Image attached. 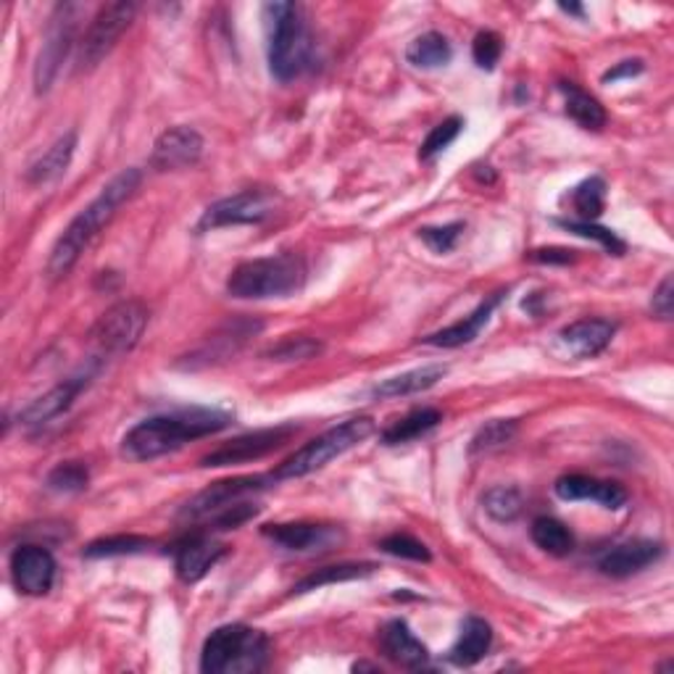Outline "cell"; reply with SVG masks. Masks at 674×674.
Instances as JSON below:
<instances>
[{
  "instance_id": "6da1fadb",
  "label": "cell",
  "mask_w": 674,
  "mask_h": 674,
  "mask_svg": "<svg viewBox=\"0 0 674 674\" xmlns=\"http://www.w3.org/2000/svg\"><path fill=\"white\" fill-rule=\"evenodd\" d=\"M232 414L219 409H179L169 414L143 419L121 440V453L133 461H154L166 453L193 443L198 438H208L227 430Z\"/></svg>"
},
{
  "instance_id": "7a4b0ae2",
  "label": "cell",
  "mask_w": 674,
  "mask_h": 674,
  "mask_svg": "<svg viewBox=\"0 0 674 674\" xmlns=\"http://www.w3.org/2000/svg\"><path fill=\"white\" fill-rule=\"evenodd\" d=\"M140 183H143L140 169H125L116 174L111 183L98 193L96 201L87 203L82 212L69 222V227L64 229V235L58 237L53 251H50V258H48L50 277L61 280L75 270V264L85 253L87 245L96 241L100 229L114 219L116 212H119V206H125V203L133 198Z\"/></svg>"
},
{
  "instance_id": "3957f363",
  "label": "cell",
  "mask_w": 674,
  "mask_h": 674,
  "mask_svg": "<svg viewBox=\"0 0 674 674\" xmlns=\"http://www.w3.org/2000/svg\"><path fill=\"white\" fill-rule=\"evenodd\" d=\"M309 266L299 253L251 258L237 264L227 280V293L241 301L290 299L306 285Z\"/></svg>"
},
{
  "instance_id": "277c9868",
  "label": "cell",
  "mask_w": 674,
  "mask_h": 674,
  "mask_svg": "<svg viewBox=\"0 0 674 674\" xmlns=\"http://www.w3.org/2000/svg\"><path fill=\"white\" fill-rule=\"evenodd\" d=\"M266 35H270V69L274 79L290 82L301 77L311 61V32L303 13L295 3H266L264 6Z\"/></svg>"
},
{
  "instance_id": "5b68a950",
  "label": "cell",
  "mask_w": 674,
  "mask_h": 674,
  "mask_svg": "<svg viewBox=\"0 0 674 674\" xmlns=\"http://www.w3.org/2000/svg\"><path fill=\"white\" fill-rule=\"evenodd\" d=\"M270 637L248 625L216 627L201 651V672L253 674L270 662Z\"/></svg>"
},
{
  "instance_id": "8992f818",
  "label": "cell",
  "mask_w": 674,
  "mask_h": 674,
  "mask_svg": "<svg viewBox=\"0 0 674 674\" xmlns=\"http://www.w3.org/2000/svg\"><path fill=\"white\" fill-rule=\"evenodd\" d=\"M372 434H374L372 417L348 419V422L332 427V430L322 432L319 438L309 440V443L299 448L293 456H287V459L274 469L272 477L277 482H282V480H299V477L319 472V469L328 467L330 461L340 459V456L351 451V448L364 443V440L372 438Z\"/></svg>"
},
{
  "instance_id": "52a82bcc",
  "label": "cell",
  "mask_w": 674,
  "mask_h": 674,
  "mask_svg": "<svg viewBox=\"0 0 674 674\" xmlns=\"http://www.w3.org/2000/svg\"><path fill=\"white\" fill-rule=\"evenodd\" d=\"M145 328H148V309L140 301H121L98 319L90 330V340L100 356H121L140 343Z\"/></svg>"
},
{
  "instance_id": "ba28073f",
  "label": "cell",
  "mask_w": 674,
  "mask_h": 674,
  "mask_svg": "<svg viewBox=\"0 0 674 674\" xmlns=\"http://www.w3.org/2000/svg\"><path fill=\"white\" fill-rule=\"evenodd\" d=\"M77 17H79V6L75 3L56 6L53 17H50L46 42H42L32 71L35 92H38V96L50 90V85H53V79L58 77V69H61V64L67 61V56L71 53V46H75V35H77Z\"/></svg>"
},
{
  "instance_id": "9c48e42d",
  "label": "cell",
  "mask_w": 674,
  "mask_h": 674,
  "mask_svg": "<svg viewBox=\"0 0 674 674\" xmlns=\"http://www.w3.org/2000/svg\"><path fill=\"white\" fill-rule=\"evenodd\" d=\"M270 482H277L272 475H245V477H229V480L214 482L212 488L201 490L198 496H193L183 509H179V519L185 521H203L212 519L216 514L248 501L251 496H256L264 488H270Z\"/></svg>"
},
{
  "instance_id": "30bf717a",
  "label": "cell",
  "mask_w": 674,
  "mask_h": 674,
  "mask_svg": "<svg viewBox=\"0 0 674 674\" xmlns=\"http://www.w3.org/2000/svg\"><path fill=\"white\" fill-rule=\"evenodd\" d=\"M277 193L272 191H243L229 198H222L206 208L198 222V232H212L219 227H237V224H261L270 219L277 208Z\"/></svg>"
},
{
  "instance_id": "8fae6325",
  "label": "cell",
  "mask_w": 674,
  "mask_h": 674,
  "mask_svg": "<svg viewBox=\"0 0 674 674\" xmlns=\"http://www.w3.org/2000/svg\"><path fill=\"white\" fill-rule=\"evenodd\" d=\"M137 13V3H108L96 13L90 29L79 42V69H96L111 53L116 40L127 32Z\"/></svg>"
},
{
  "instance_id": "7c38bea8",
  "label": "cell",
  "mask_w": 674,
  "mask_h": 674,
  "mask_svg": "<svg viewBox=\"0 0 674 674\" xmlns=\"http://www.w3.org/2000/svg\"><path fill=\"white\" fill-rule=\"evenodd\" d=\"M295 432H299V427L295 424H280V427H266V430L245 432L241 438H232L229 443L214 448L212 453L203 456L201 467L216 469V467H232V463L258 461L285 446Z\"/></svg>"
},
{
  "instance_id": "4fadbf2b",
  "label": "cell",
  "mask_w": 674,
  "mask_h": 674,
  "mask_svg": "<svg viewBox=\"0 0 674 674\" xmlns=\"http://www.w3.org/2000/svg\"><path fill=\"white\" fill-rule=\"evenodd\" d=\"M56 559L42 546H19L11 554V579L21 596L40 598L56 583Z\"/></svg>"
},
{
  "instance_id": "5bb4252c",
  "label": "cell",
  "mask_w": 674,
  "mask_h": 674,
  "mask_svg": "<svg viewBox=\"0 0 674 674\" xmlns=\"http://www.w3.org/2000/svg\"><path fill=\"white\" fill-rule=\"evenodd\" d=\"M203 148H206V143H203L198 129L185 125L169 127L154 145L150 166H154L156 172L187 169V166H195L201 162Z\"/></svg>"
},
{
  "instance_id": "9a60e30c",
  "label": "cell",
  "mask_w": 674,
  "mask_h": 674,
  "mask_svg": "<svg viewBox=\"0 0 674 674\" xmlns=\"http://www.w3.org/2000/svg\"><path fill=\"white\" fill-rule=\"evenodd\" d=\"M224 554H227V546H222L212 535H193L174 548V569L183 583H201L224 559Z\"/></svg>"
},
{
  "instance_id": "2e32d148",
  "label": "cell",
  "mask_w": 674,
  "mask_h": 674,
  "mask_svg": "<svg viewBox=\"0 0 674 674\" xmlns=\"http://www.w3.org/2000/svg\"><path fill=\"white\" fill-rule=\"evenodd\" d=\"M90 380H92V369H85V372H79L75 377H69V380L58 382L56 388H50L46 395L35 398V401L29 403L25 411H21V414H19L21 424L40 427V424L53 422L56 417H61L64 411L71 409V403H75L77 395L82 393L87 385H90Z\"/></svg>"
},
{
  "instance_id": "e0dca14e",
  "label": "cell",
  "mask_w": 674,
  "mask_h": 674,
  "mask_svg": "<svg viewBox=\"0 0 674 674\" xmlns=\"http://www.w3.org/2000/svg\"><path fill=\"white\" fill-rule=\"evenodd\" d=\"M662 556H664L662 543L637 538V540L619 543V546H614L608 554L600 556L598 569L604 572L606 577L625 579L637 575V572L648 569L651 564H656Z\"/></svg>"
},
{
  "instance_id": "ac0fdd59",
  "label": "cell",
  "mask_w": 674,
  "mask_h": 674,
  "mask_svg": "<svg viewBox=\"0 0 674 674\" xmlns=\"http://www.w3.org/2000/svg\"><path fill=\"white\" fill-rule=\"evenodd\" d=\"M554 492L561 501H596L604 509L617 511L627 504V490L612 480H598L588 475H564L556 480Z\"/></svg>"
},
{
  "instance_id": "d6986e66",
  "label": "cell",
  "mask_w": 674,
  "mask_h": 674,
  "mask_svg": "<svg viewBox=\"0 0 674 674\" xmlns=\"http://www.w3.org/2000/svg\"><path fill=\"white\" fill-rule=\"evenodd\" d=\"M380 648L385 651L390 662L411 672H422L430 666L432 656L430 651L419 637L411 633V627L403 619H390L385 627L380 629Z\"/></svg>"
},
{
  "instance_id": "ffe728a7",
  "label": "cell",
  "mask_w": 674,
  "mask_h": 674,
  "mask_svg": "<svg viewBox=\"0 0 674 674\" xmlns=\"http://www.w3.org/2000/svg\"><path fill=\"white\" fill-rule=\"evenodd\" d=\"M614 332L617 324L608 322V319H577L569 328L559 332L561 343L567 345L569 353H575L577 359H593L598 353H604L612 345Z\"/></svg>"
},
{
  "instance_id": "44dd1931",
  "label": "cell",
  "mask_w": 674,
  "mask_h": 674,
  "mask_svg": "<svg viewBox=\"0 0 674 674\" xmlns=\"http://www.w3.org/2000/svg\"><path fill=\"white\" fill-rule=\"evenodd\" d=\"M506 299V293L501 290V293H492L485 299L480 306H477L472 314L463 316L461 322H453L448 324V328L432 332V335H427L422 343L424 345H434V348H461L467 343H472V340L480 335L485 324L490 322L492 311H496L498 306H501V301Z\"/></svg>"
},
{
  "instance_id": "7402d4cb",
  "label": "cell",
  "mask_w": 674,
  "mask_h": 674,
  "mask_svg": "<svg viewBox=\"0 0 674 674\" xmlns=\"http://www.w3.org/2000/svg\"><path fill=\"white\" fill-rule=\"evenodd\" d=\"M261 324L258 322H248V319H237V322L224 324V328L216 332L214 338H208L206 343H203L198 351H193L191 356H187V367H208L216 364V361H224L229 356V353H237L245 345V340H248L253 332H258Z\"/></svg>"
},
{
  "instance_id": "603a6c76",
  "label": "cell",
  "mask_w": 674,
  "mask_h": 674,
  "mask_svg": "<svg viewBox=\"0 0 674 674\" xmlns=\"http://www.w3.org/2000/svg\"><path fill=\"white\" fill-rule=\"evenodd\" d=\"M264 535L277 543L285 550H295V554H306V550L328 548L338 533L332 527L311 525V521H290V525H270L264 527Z\"/></svg>"
},
{
  "instance_id": "cb8c5ba5",
  "label": "cell",
  "mask_w": 674,
  "mask_h": 674,
  "mask_svg": "<svg viewBox=\"0 0 674 674\" xmlns=\"http://www.w3.org/2000/svg\"><path fill=\"white\" fill-rule=\"evenodd\" d=\"M448 374V369L443 364H427L419 369H411V372L395 374L390 377V380L377 382L372 388V393L377 398H406V395H417L424 393V390H430L438 385L440 380Z\"/></svg>"
},
{
  "instance_id": "d4e9b609",
  "label": "cell",
  "mask_w": 674,
  "mask_h": 674,
  "mask_svg": "<svg viewBox=\"0 0 674 674\" xmlns=\"http://www.w3.org/2000/svg\"><path fill=\"white\" fill-rule=\"evenodd\" d=\"M492 646V629L480 617H467L461 625L459 641L448 651V662L456 666H475L480 658H485Z\"/></svg>"
},
{
  "instance_id": "484cf974",
  "label": "cell",
  "mask_w": 674,
  "mask_h": 674,
  "mask_svg": "<svg viewBox=\"0 0 674 674\" xmlns=\"http://www.w3.org/2000/svg\"><path fill=\"white\" fill-rule=\"evenodd\" d=\"M77 148V133L61 135L50 148L42 154L38 162L27 169V183L29 185H50L69 169L71 156Z\"/></svg>"
},
{
  "instance_id": "4316f807",
  "label": "cell",
  "mask_w": 674,
  "mask_h": 674,
  "mask_svg": "<svg viewBox=\"0 0 674 674\" xmlns=\"http://www.w3.org/2000/svg\"><path fill=\"white\" fill-rule=\"evenodd\" d=\"M440 422H443V414L432 406H422V409L409 411L403 419H398L395 424H390L385 432H382V443L385 446H403L411 443V440L422 438L430 430H434Z\"/></svg>"
},
{
  "instance_id": "83f0119b",
  "label": "cell",
  "mask_w": 674,
  "mask_h": 674,
  "mask_svg": "<svg viewBox=\"0 0 674 674\" xmlns=\"http://www.w3.org/2000/svg\"><path fill=\"white\" fill-rule=\"evenodd\" d=\"M453 58V48L446 35L424 32L409 42L406 48V61L417 69H440L448 67Z\"/></svg>"
},
{
  "instance_id": "f1b7e54d",
  "label": "cell",
  "mask_w": 674,
  "mask_h": 674,
  "mask_svg": "<svg viewBox=\"0 0 674 674\" xmlns=\"http://www.w3.org/2000/svg\"><path fill=\"white\" fill-rule=\"evenodd\" d=\"M559 90L564 92V106H567V116L575 119L583 129H604L606 125V111L596 98L588 96L585 90H579L575 82H561Z\"/></svg>"
},
{
  "instance_id": "f546056e",
  "label": "cell",
  "mask_w": 674,
  "mask_h": 674,
  "mask_svg": "<svg viewBox=\"0 0 674 674\" xmlns=\"http://www.w3.org/2000/svg\"><path fill=\"white\" fill-rule=\"evenodd\" d=\"M377 572V564H332V567H322L316 572H311L309 577H303L299 585H293V596H303V593L319 590L324 585H335V583H351V579H361L369 577Z\"/></svg>"
},
{
  "instance_id": "4dcf8cb0",
  "label": "cell",
  "mask_w": 674,
  "mask_h": 674,
  "mask_svg": "<svg viewBox=\"0 0 674 674\" xmlns=\"http://www.w3.org/2000/svg\"><path fill=\"white\" fill-rule=\"evenodd\" d=\"M533 540L550 556H569L575 550V535L564 521L554 517H538L533 521Z\"/></svg>"
},
{
  "instance_id": "1f68e13d",
  "label": "cell",
  "mask_w": 674,
  "mask_h": 674,
  "mask_svg": "<svg viewBox=\"0 0 674 674\" xmlns=\"http://www.w3.org/2000/svg\"><path fill=\"white\" fill-rule=\"evenodd\" d=\"M150 546H154V540L143 538V535H108V538L92 540L82 550V556L85 559H114V556L145 554Z\"/></svg>"
},
{
  "instance_id": "d6a6232c",
  "label": "cell",
  "mask_w": 674,
  "mask_h": 674,
  "mask_svg": "<svg viewBox=\"0 0 674 674\" xmlns=\"http://www.w3.org/2000/svg\"><path fill=\"white\" fill-rule=\"evenodd\" d=\"M572 206L579 216V222H593L598 219L600 212L606 206V183L600 177H590L585 183H579L572 191Z\"/></svg>"
},
{
  "instance_id": "836d02e7",
  "label": "cell",
  "mask_w": 674,
  "mask_h": 674,
  "mask_svg": "<svg viewBox=\"0 0 674 674\" xmlns=\"http://www.w3.org/2000/svg\"><path fill=\"white\" fill-rule=\"evenodd\" d=\"M482 509L496 521H514L521 514V509H525V498H521L517 488L498 485V488H490L482 496Z\"/></svg>"
},
{
  "instance_id": "e575fe53",
  "label": "cell",
  "mask_w": 674,
  "mask_h": 674,
  "mask_svg": "<svg viewBox=\"0 0 674 674\" xmlns=\"http://www.w3.org/2000/svg\"><path fill=\"white\" fill-rule=\"evenodd\" d=\"M556 224H559V227H564L567 232H572V235L585 237V241H596L600 245V248H604L606 253H612V256H622V253L627 251L625 241H619L617 232H612V229H606V227H598V224H593V222L559 219Z\"/></svg>"
},
{
  "instance_id": "d590c367",
  "label": "cell",
  "mask_w": 674,
  "mask_h": 674,
  "mask_svg": "<svg viewBox=\"0 0 674 674\" xmlns=\"http://www.w3.org/2000/svg\"><path fill=\"white\" fill-rule=\"evenodd\" d=\"M514 434H517V419H492V422L485 424L482 430L475 434L469 451L472 453L496 451V448L511 443Z\"/></svg>"
},
{
  "instance_id": "8d00e7d4",
  "label": "cell",
  "mask_w": 674,
  "mask_h": 674,
  "mask_svg": "<svg viewBox=\"0 0 674 674\" xmlns=\"http://www.w3.org/2000/svg\"><path fill=\"white\" fill-rule=\"evenodd\" d=\"M87 482H90V472L82 461H61L48 475V488L53 492H82Z\"/></svg>"
},
{
  "instance_id": "74e56055",
  "label": "cell",
  "mask_w": 674,
  "mask_h": 674,
  "mask_svg": "<svg viewBox=\"0 0 674 674\" xmlns=\"http://www.w3.org/2000/svg\"><path fill=\"white\" fill-rule=\"evenodd\" d=\"M461 127H463L461 116H448V119L440 121L438 127H432V133L424 137L422 148H419V158H422V162H430L432 156H438L440 150H446L448 145L459 137Z\"/></svg>"
},
{
  "instance_id": "f35d334b",
  "label": "cell",
  "mask_w": 674,
  "mask_h": 674,
  "mask_svg": "<svg viewBox=\"0 0 674 674\" xmlns=\"http://www.w3.org/2000/svg\"><path fill=\"white\" fill-rule=\"evenodd\" d=\"M380 548L385 550V554L390 556H398V559H409V561H422L427 564L432 559L430 548L424 546L422 540L411 538V535L406 533H395V535H388L385 540L380 543Z\"/></svg>"
},
{
  "instance_id": "ab89813d",
  "label": "cell",
  "mask_w": 674,
  "mask_h": 674,
  "mask_svg": "<svg viewBox=\"0 0 674 674\" xmlns=\"http://www.w3.org/2000/svg\"><path fill=\"white\" fill-rule=\"evenodd\" d=\"M467 229L463 222L443 224V227H422L419 229V241H422L432 253H451L459 243V237Z\"/></svg>"
},
{
  "instance_id": "60d3db41",
  "label": "cell",
  "mask_w": 674,
  "mask_h": 674,
  "mask_svg": "<svg viewBox=\"0 0 674 674\" xmlns=\"http://www.w3.org/2000/svg\"><path fill=\"white\" fill-rule=\"evenodd\" d=\"M501 53H504V40H501V35L492 32V29H485V32L477 35L472 42L475 64L485 71L496 69V64L501 61Z\"/></svg>"
},
{
  "instance_id": "b9f144b4",
  "label": "cell",
  "mask_w": 674,
  "mask_h": 674,
  "mask_svg": "<svg viewBox=\"0 0 674 674\" xmlns=\"http://www.w3.org/2000/svg\"><path fill=\"white\" fill-rule=\"evenodd\" d=\"M258 514V506L251 501H243L237 506H229V509H224L216 514V517L208 519V530H235V527L245 525V521H251Z\"/></svg>"
},
{
  "instance_id": "7bdbcfd3",
  "label": "cell",
  "mask_w": 674,
  "mask_h": 674,
  "mask_svg": "<svg viewBox=\"0 0 674 674\" xmlns=\"http://www.w3.org/2000/svg\"><path fill=\"white\" fill-rule=\"evenodd\" d=\"M319 353V343L311 338H287L285 343L272 348L270 356L277 361H299V359H311Z\"/></svg>"
},
{
  "instance_id": "ee69618b",
  "label": "cell",
  "mask_w": 674,
  "mask_h": 674,
  "mask_svg": "<svg viewBox=\"0 0 674 674\" xmlns=\"http://www.w3.org/2000/svg\"><path fill=\"white\" fill-rule=\"evenodd\" d=\"M651 311H654L656 319L662 322H670L674 314V277L666 274L662 280V285L654 290V299H651Z\"/></svg>"
},
{
  "instance_id": "f6af8a7d",
  "label": "cell",
  "mask_w": 674,
  "mask_h": 674,
  "mask_svg": "<svg viewBox=\"0 0 674 674\" xmlns=\"http://www.w3.org/2000/svg\"><path fill=\"white\" fill-rule=\"evenodd\" d=\"M527 258L535 261V264H561L567 266L575 261V251L567 248H535L527 253Z\"/></svg>"
},
{
  "instance_id": "bcb514c9",
  "label": "cell",
  "mask_w": 674,
  "mask_h": 674,
  "mask_svg": "<svg viewBox=\"0 0 674 674\" xmlns=\"http://www.w3.org/2000/svg\"><path fill=\"white\" fill-rule=\"evenodd\" d=\"M643 69H646V64H643L641 58H627V61H619L617 67H612V69L606 71L604 82H619V79L637 77Z\"/></svg>"
},
{
  "instance_id": "7dc6e473",
  "label": "cell",
  "mask_w": 674,
  "mask_h": 674,
  "mask_svg": "<svg viewBox=\"0 0 674 674\" xmlns=\"http://www.w3.org/2000/svg\"><path fill=\"white\" fill-rule=\"evenodd\" d=\"M559 9L567 11V13H575V17H585V9H583V6H577V3H561Z\"/></svg>"
}]
</instances>
